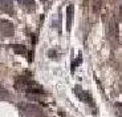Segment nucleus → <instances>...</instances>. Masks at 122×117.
<instances>
[{"label":"nucleus","instance_id":"f257e3e1","mask_svg":"<svg viewBox=\"0 0 122 117\" xmlns=\"http://www.w3.org/2000/svg\"><path fill=\"white\" fill-rule=\"evenodd\" d=\"M0 33L5 37H12L15 33V27L9 20L0 19Z\"/></svg>","mask_w":122,"mask_h":117},{"label":"nucleus","instance_id":"f03ea898","mask_svg":"<svg viewBox=\"0 0 122 117\" xmlns=\"http://www.w3.org/2000/svg\"><path fill=\"white\" fill-rule=\"evenodd\" d=\"M73 13H74V7L73 4H69L66 7V31L69 32L72 28V23H73Z\"/></svg>","mask_w":122,"mask_h":117},{"label":"nucleus","instance_id":"7ed1b4c3","mask_svg":"<svg viewBox=\"0 0 122 117\" xmlns=\"http://www.w3.org/2000/svg\"><path fill=\"white\" fill-rule=\"evenodd\" d=\"M76 92H77L78 99H81L82 101L89 102V104L93 105V100H92V97H90V93H88V92H85V90H82L81 88H76Z\"/></svg>","mask_w":122,"mask_h":117},{"label":"nucleus","instance_id":"20e7f679","mask_svg":"<svg viewBox=\"0 0 122 117\" xmlns=\"http://www.w3.org/2000/svg\"><path fill=\"white\" fill-rule=\"evenodd\" d=\"M0 7L8 13H13L12 11V1L11 0H0Z\"/></svg>","mask_w":122,"mask_h":117},{"label":"nucleus","instance_id":"39448f33","mask_svg":"<svg viewBox=\"0 0 122 117\" xmlns=\"http://www.w3.org/2000/svg\"><path fill=\"white\" fill-rule=\"evenodd\" d=\"M12 49L15 51V53H17V55H25V53H27V48H25L24 45H21V44H13Z\"/></svg>","mask_w":122,"mask_h":117},{"label":"nucleus","instance_id":"423d86ee","mask_svg":"<svg viewBox=\"0 0 122 117\" xmlns=\"http://www.w3.org/2000/svg\"><path fill=\"white\" fill-rule=\"evenodd\" d=\"M0 97H4V99H7V97H8V92H7V90L3 88V85H1V84H0Z\"/></svg>","mask_w":122,"mask_h":117},{"label":"nucleus","instance_id":"0eeeda50","mask_svg":"<svg viewBox=\"0 0 122 117\" xmlns=\"http://www.w3.org/2000/svg\"><path fill=\"white\" fill-rule=\"evenodd\" d=\"M23 3H24L27 7H29V8H33V7H35V1H33V0H23Z\"/></svg>","mask_w":122,"mask_h":117},{"label":"nucleus","instance_id":"6e6552de","mask_svg":"<svg viewBox=\"0 0 122 117\" xmlns=\"http://www.w3.org/2000/svg\"><path fill=\"white\" fill-rule=\"evenodd\" d=\"M41 1H45V0H41Z\"/></svg>","mask_w":122,"mask_h":117}]
</instances>
